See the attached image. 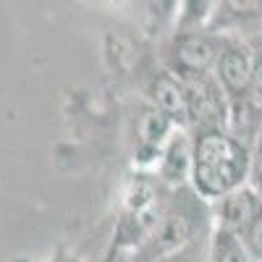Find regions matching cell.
Masks as SVG:
<instances>
[{"mask_svg": "<svg viewBox=\"0 0 262 262\" xmlns=\"http://www.w3.org/2000/svg\"><path fill=\"white\" fill-rule=\"evenodd\" d=\"M149 102L179 128H186V90L179 76H173L170 71L158 74L149 86Z\"/></svg>", "mask_w": 262, "mask_h": 262, "instance_id": "cell-7", "label": "cell"}, {"mask_svg": "<svg viewBox=\"0 0 262 262\" xmlns=\"http://www.w3.org/2000/svg\"><path fill=\"white\" fill-rule=\"evenodd\" d=\"M252 144L238 139L231 128H207L191 134L189 186L207 205L249 184Z\"/></svg>", "mask_w": 262, "mask_h": 262, "instance_id": "cell-1", "label": "cell"}, {"mask_svg": "<svg viewBox=\"0 0 262 262\" xmlns=\"http://www.w3.org/2000/svg\"><path fill=\"white\" fill-rule=\"evenodd\" d=\"M210 238H212V233L196 236L194 242H189L186 247L170 252L165 257H158L155 262H210Z\"/></svg>", "mask_w": 262, "mask_h": 262, "instance_id": "cell-10", "label": "cell"}, {"mask_svg": "<svg viewBox=\"0 0 262 262\" xmlns=\"http://www.w3.org/2000/svg\"><path fill=\"white\" fill-rule=\"evenodd\" d=\"M105 262H134V254H131V249H126V247H113L111 249V254H107V259Z\"/></svg>", "mask_w": 262, "mask_h": 262, "instance_id": "cell-14", "label": "cell"}, {"mask_svg": "<svg viewBox=\"0 0 262 262\" xmlns=\"http://www.w3.org/2000/svg\"><path fill=\"white\" fill-rule=\"evenodd\" d=\"M191 173V134L186 128H176L158 158V176L173 189L189 186Z\"/></svg>", "mask_w": 262, "mask_h": 262, "instance_id": "cell-6", "label": "cell"}, {"mask_svg": "<svg viewBox=\"0 0 262 262\" xmlns=\"http://www.w3.org/2000/svg\"><path fill=\"white\" fill-rule=\"evenodd\" d=\"M238 242H242V247L247 249L252 262H262V215L238 236Z\"/></svg>", "mask_w": 262, "mask_h": 262, "instance_id": "cell-11", "label": "cell"}, {"mask_svg": "<svg viewBox=\"0 0 262 262\" xmlns=\"http://www.w3.org/2000/svg\"><path fill=\"white\" fill-rule=\"evenodd\" d=\"M179 126L173 123L168 116H163L160 111L149 107V111L139 118L137 134H139V163H152L160 158L163 147L168 144V139L173 137V131Z\"/></svg>", "mask_w": 262, "mask_h": 262, "instance_id": "cell-8", "label": "cell"}, {"mask_svg": "<svg viewBox=\"0 0 262 262\" xmlns=\"http://www.w3.org/2000/svg\"><path fill=\"white\" fill-rule=\"evenodd\" d=\"M210 262H252L247 249L242 247L236 236L223 233V231H212L210 238Z\"/></svg>", "mask_w": 262, "mask_h": 262, "instance_id": "cell-9", "label": "cell"}, {"mask_svg": "<svg viewBox=\"0 0 262 262\" xmlns=\"http://www.w3.org/2000/svg\"><path fill=\"white\" fill-rule=\"evenodd\" d=\"M212 212L210 205L191 191V186L173 189L170 200L160 207L158 223L147 236V242L134 249V262H155L194 242L196 236L212 233Z\"/></svg>", "mask_w": 262, "mask_h": 262, "instance_id": "cell-2", "label": "cell"}, {"mask_svg": "<svg viewBox=\"0 0 262 262\" xmlns=\"http://www.w3.org/2000/svg\"><path fill=\"white\" fill-rule=\"evenodd\" d=\"M252 100L262 107V48L252 58Z\"/></svg>", "mask_w": 262, "mask_h": 262, "instance_id": "cell-13", "label": "cell"}, {"mask_svg": "<svg viewBox=\"0 0 262 262\" xmlns=\"http://www.w3.org/2000/svg\"><path fill=\"white\" fill-rule=\"evenodd\" d=\"M210 212H212L215 231H223V233H231V236L238 238L262 215V200L257 196V191L247 184L242 189L226 194L223 200L212 202Z\"/></svg>", "mask_w": 262, "mask_h": 262, "instance_id": "cell-5", "label": "cell"}, {"mask_svg": "<svg viewBox=\"0 0 262 262\" xmlns=\"http://www.w3.org/2000/svg\"><path fill=\"white\" fill-rule=\"evenodd\" d=\"M249 186L257 191V196L262 200V131L252 147V168H249Z\"/></svg>", "mask_w": 262, "mask_h": 262, "instance_id": "cell-12", "label": "cell"}, {"mask_svg": "<svg viewBox=\"0 0 262 262\" xmlns=\"http://www.w3.org/2000/svg\"><path fill=\"white\" fill-rule=\"evenodd\" d=\"M223 45H226L223 34H210L205 29H196V32L186 29V32L176 34L168 48L170 74L179 76L181 81L212 74Z\"/></svg>", "mask_w": 262, "mask_h": 262, "instance_id": "cell-3", "label": "cell"}, {"mask_svg": "<svg viewBox=\"0 0 262 262\" xmlns=\"http://www.w3.org/2000/svg\"><path fill=\"white\" fill-rule=\"evenodd\" d=\"M252 58L254 50L247 42L226 37V45L217 55L212 76L228 97V105H242L252 100Z\"/></svg>", "mask_w": 262, "mask_h": 262, "instance_id": "cell-4", "label": "cell"}]
</instances>
